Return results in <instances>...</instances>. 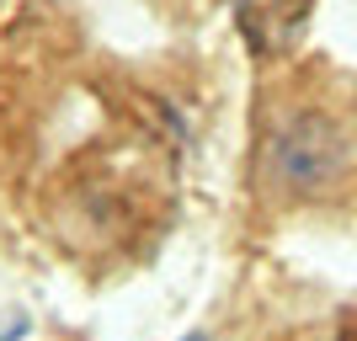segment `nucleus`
<instances>
[{"label":"nucleus","mask_w":357,"mask_h":341,"mask_svg":"<svg viewBox=\"0 0 357 341\" xmlns=\"http://www.w3.org/2000/svg\"><path fill=\"white\" fill-rule=\"evenodd\" d=\"M267 171L294 192H314L347 171V139L342 128L320 112H298V118L278 123L267 139Z\"/></svg>","instance_id":"nucleus-1"},{"label":"nucleus","mask_w":357,"mask_h":341,"mask_svg":"<svg viewBox=\"0 0 357 341\" xmlns=\"http://www.w3.org/2000/svg\"><path fill=\"white\" fill-rule=\"evenodd\" d=\"M192 341H203V336H192Z\"/></svg>","instance_id":"nucleus-2"}]
</instances>
